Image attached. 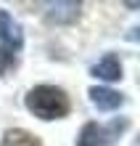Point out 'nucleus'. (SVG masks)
Returning a JSON list of instances; mask_svg holds the SVG:
<instances>
[{
	"mask_svg": "<svg viewBox=\"0 0 140 146\" xmlns=\"http://www.w3.org/2000/svg\"><path fill=\"white\" fill-rule=\"evenodd\" d=\"M82 3H50L48 5V19L56 24H72L80 19Z\"/></svg>",
	"mask_w": 140,
	"mask_h": 146,
	"instance_id": "nucleus-6",
	"label": "nucleus"
},
{
	"mask_svg": "<svg viewBox=\"0 0 140 146\" xmlns=\"http://www.w3.org/2000/svg\"><path fill=\"white\" fill-rule=\"evenodd\" d=\"M0 146H42L37 135H32L27 130H21V127H11V130H5L3 141Z\"/></svg>",
	"mask_w": 140,
	"mask_h": 146,
	"instance_id": "nucleus-7",
	"label": "nucleus"
},
{
	"mask_svg": "<svg viewBox=\"0 0 140 146\" xmlns=\"http://www.w3.org/2000/svg\"><path fill=\"white\" fill-rule=\"evenodd\" d=\"M90 101L95 104V109L101 111H114L119 109L122 104H124V96H122L119 90H111V88H103V85H95V88H90Z\"/></svg>",
	"mask_w": 140,
	"mask_h": 146,
	"instance_id": "nucleus-4",
	"label": "nucleus"
},
{
	"mask_svg": "<svg viewBox=\"0 0 140 146\" xmlns=\"http://www.w3.org/2000/svg\"><path fill=\"white\" fill-rule=\"evenodd\" d=\"M24 104H27V109L34 117H40V119H61L72 109L69 96L61 88H56V85H34L27 93Z\"/></svg>",
	"mask_w": 140,
	"mask_h": 146,
	"instance_id": "nucleus-1",
	"label": "nucleus"
},
{
	"mask_svg": "<svg viewBox=\"0 0 140 146\" xmlns=\"http://www.w3.org/2000/svg\"><path fill=\"white\" fill-rule=\"evenodd\" d=\"M90 74H93V77H98V80L116 82V80H122V64H119V58L114 56V53H106L98 64H93V66H90Z\"/></svg>",
	"mask_w": 140,
	"mask_h": 146,
	"instance_id": "nucleus-5",
	"label": "nucleus"
},
{
	"mask_svg": "<svg viewBox=\"0 0 140 146\" xmlns=\"http://www.w3.org/2000/svg\"><path fill=\"white\" fill-rule=\"evenodd\" d=\"M127 127V119L124 117H116L114 122H87L82 125L80 135H77V146H114L116 138L124 133Z\"/></svg>",
	"mask_w": 140,
	"mask_h": 146,
	"instance_id": "nucleus-3",
	"label": "nucleus"
},
{
	"mask_svg": "<svg viewBox=\"0 0 140 146\" xmlns=\"http://www.w3.org/2000/svg\"><path fill=\"white\" fill-rule=\"evenodd\" d=\"M21 48H24L21 27L8 11H0V74L3 77H8L16 69Z\"/></svg>",
	"mask_w": 140,
	"mask_h": 146,
	"instance_id": "nucleus-2",
	"label": "nucleus"
},
{
	"mask_svg": "<svg viewBox=\"0 0 140 146\" xmlns=\"http://www.w3.org/2000/svg\"><path fill=\"white\" fill-rule=\"evenodd\" d=\"M127 8H140V3H127Z\"/></svg>",
	"mask_w": 140,
	"mask_h": 146,
	"instance_id": "nucleus-9",
	"label": "nucleus"
},
{
	"mask_svg": "<svg viewBox=\"0 0 140 146\" xmlns=\"http://www.w3.org/2000/svg\"><path fill=\"white\" fill-rule=\"evenodd\" d=\"M127 37H129V40H140V27H137V29H132Z\"/></svg>",
	"mask_w": 140,
	"mask_h": 146,
	"instance_id": "nucleus-8",
	"label": "nucleus"
}]
</instances>
